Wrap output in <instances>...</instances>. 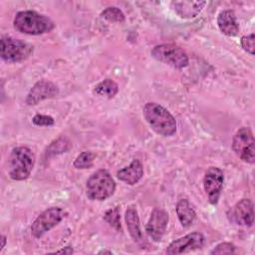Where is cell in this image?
<instances>
[{
    "instance_id": "10",
    "label": "cell",
    "mask_w": 255,
    "mask_h": 255,
    "mask_svg": "<svg viewBox=\"0 0 255 255\" xmlns=\"http://www.w3.org/2000/svg\"><path fill=\"white\" fill-rule=\"evenodd\" d=\"M205 243L204 236L199 232L188 233L172 241L166 248L165 252L169 255L188 253L203 247Z\"/></svg>"
},
{
    "instance_id": "7",
    "label": "cell",
    "mask_w": 255,
    "mask_h": 255,
    "mask_svg": "<svg viewBox=\"0 0 255 255\" xmlns=\"http://www.w3.org/2000/svg\"><path fill=\"white\" fill-rule=\"evenodd\" d=\"M34 47L22 40L11 37L1 39V58L6 62H22L28 59L33 53Z\"/></svg>"
},
{
    "instance_id": "3",
    "label": "cell",
    "mask_w": 255,
    "mask_h": 255,
    "mask_svg": "<svg viewBox=\"0 0 255 255\" xmlns=\"http://www.w3.org/2000/svg\"><path fill=\"white\" fill-rule=\"evenodd\" d=\"M35 164V154L27 146L14 147L8 160V173L13 180L27 179Z\"/></svg>"
},
{
    "instance_id": "29",
    "label": "cell",
    "mask_w": 255,
    "mask_h": 255,
    "mask_svg": "<svg viewBox=\"0 0 255 255\" xmlns=\"http://www.w3.org/2000/svg\"><path fill=\"white\" fill-rule=\"evenodd\" d=\"M113 252L112 251H108V250H102V251H99V254H112Z\"/></svg>"
},
{
    "instance_id": "17",
    "label": "cell",
    "mask_w": 255,
    "mask_h": 255,
    "mask_svg": "<svg viewBox=\"0 0 255 255\" xmlns=\"http://www.w3.org/2000/svg\"><path fill=\"white\" fill-rule=\"evenodd\" d=\"M125 220L128 227V231L134 242H140L142 240V233L140 230L139 217L137 210L134 206H129L126 210Z\"/></svg>"
},
{
    "instance_id": "22",
    "label": "cell",
    "mask_w": 255,
    "mask_h": 255,
    "mask_svg": "<svg viewBox=\"0 0 255 255\" xmlns=\"http://www.w3.org/2000/svg\"><path fill=\"white\" fill-rule=\"evenodd\" d=\"M101 16L108 20L109 22H117L122 23L125 21V14L122 12V10L118 7H108L106 8L102 13Z\"/></svg>"
},
{
    "instance_id": "25",
    "label": "cell",
    "mask_w": 255,
    "mask_h": 255,
    "mask_svg": "<svg viewBox=\"0 0 255 255\" xmlns=\"http://www.w3.org/2000/svg\"><path fill=\"white\" fill-rule=\"evenodd\" d=\"M32 123L38 127H51L55 124V121L51 116L37 114L33 117Z\"/></svg>"
},
{
    "instance_id": "24",
    "label": "cell",
    "mask_w": 255,
    "mask_h": 255,
    "mask_svg": "<svg viewBox=\"0 0 255 255\" xmlns=\"http://www.w3.org/2000/svg\"><path fill=\"white\" fill-rule=\"evenodd\" d=\"M235 253V246L230 242H222L217 244L211 251L210 254H232Z\"/></svg>"
},
{
    "instance_id": "4",
    "label": "cell",
    "mask_w": 255,
    "mask_h": 255,
    "mask_svg": "<svg viewBox=\"0 0 255 255\" xmlns=\"http://www.w3.org/2000/svg\"><path fill=\"white\" fill-rule=\"evenodd\" d=\"M87 196L91 200L103 201L111 197L116 190V182L106 169L95 171L87 180Z\"/></svg>"
},
{
    "instance_id": "19",
    "label": "cell",
    "mask_w": 255,
    "mask_h": 255,
    "mask_svg": "<svg viewBox=\"0 0 255 255\" xmlns=\"http://www.w3.org/2000/svg\"><path fill=\"white\" fill-rule=\"evenodd\" d=\"M119 92L118 84L112 79H105L100 82L94 89V93L98 96L106 97L108 99L114 98Z\"/></svg>"
},
{
    "instance_id": "23",
    "label": "cell",
    "mask_w": 255,
    "mask_h": 255,
    "mask_svg": "<svg viewBox=\"0 0 255 255\" xmlns=\"http://www.w3.org/2000/svg\"><path fill=\"white\" fill-rule=\"evenodd\" d=\"M105 220L108 221L111 225L116 227L117 229L121 228V223H120V211L119 207H115L114 209H110L105 213L104 216Z\"/></svg>"
},
{
    "instance_id": "14",
    "label": "cell",
    "mask_w": 255,
    "mask_h": 255,
    "mask_svg": "<svg viewBox=\"0 0 255 255\" xmlns=\"http://www.w3.org/2000/svg\"><path fill=\"white\" fill-rule=\"evenodd\" d=\"M143 175V167L138 159H133L128 166L117 171V177L128 185L137 183Z\"/></svg>"
},
{
    "instance_id": "18",
    "label": "cell",
    "mask_w": 255,
    "mask_h": 255,
    "mask_svg": "<svg viewBox=\"0 0 255 255\" xmlns=\"http://www.w3.org/2000/svg\"><path fill=\"white\" fill-rule=\"evenodd\" d=\"M175 211H176V214H177L180 224L185 228L189 227L193 223V221L196 217L194 208L192 207L191 203L185 198L180 199L176 203Z\"/></svg>"
},
{
    "instance_id": "2",
    "label": "cell",
    "mask_w": 255,
    "mask_h": 255,
    "mask_svg": "<svg viewBox=\"0 0 255 255\" xmlns=\"http://www.w3.org/2000/svg\"><path fill=\"white\" fill-rule=\"evenodd\" d=\"M13 25L18 32L27 35H42L55 28L54 22L49 17L32 10L18 12L13 20Z\"/></svg>"
},
{
    "instance_id": "13",
    "label": "cell",
    "mask_w": 255,
    "mask_h": 255,
    "mask_svg": "<svg viewBox=\"0 0 255 255\" xmlns=\"http://www.w3.org/2000/svg\"><path fill=\"white\" fill-rule=\"evenodd\" d=\"M233 220L238 224L250 227L254 223V206L253 202L248 198L239 200L232 210Z\"/></svg>"
},
{
    "instance_id": "9",
    "label": "cell",
    "mask_w": 255,
    "mask_h": 255,
    "mask_svg": "<svg viewBox=\"0 0 255 255\" xmlns=\"http://www.w3.org/2000/svg\"><path fill=\"white\" fill-rule=\"evenodd\" d=\"M223 182L224 174L220 168L216 166H210L207 168L203 176V187L207 194L208 201L213 205L217 204L219 200Z\"/></svg>"
},
{
    "instance_id": "6",
    "label": "cell",
    "mask_w": 255,
    "mask_h": 255,
    "mask_svg": "<svg viewBox=\"0 0 255 255\" xmlns=\"http://www.w3.org/2000/svg\"><path fill=\"white\" fill-rule=\"evenodd\" d=\"M232 149L244 162L253 164L255 161V140L252 130L248 127H242L233 135Z\"/></svg>"
},
{
    "instance_id": "20",
    "label": "cell",
    "mask_w": 255,
    "mask_h": 255,
    "mask_svg": "<svg viewBox=\"0 0 255 255\" xmlns=\"http://www.w3.org/2000/svg\"><path fill=\"white\" fill-rule=\"evenodd\" d=\"M70 147H71L70 141L67 138H65V137H60V138L54 140L47 147L46 154H47V156L55 155V154H60V153L66 152Z\"/></svg>"
},
{
    "instance_id": "15",
    "label": "cell",
    "mask_w": 255,
    "mask_h": 255,
    "mask_svg": "<svg viewBox=\"0 0 255 255\" xmlns=\"http://www.w3.org/2000/svg\"><path fill=\"white\" fill-rule=\"evenodd\" d=\"M217 25L219 30L226 36L233 37L239 32V26L234 11L223 10L218 14Z\"/></svg>"
},
{
    "instance_id": "5",
    "label": "cell",
    "mask_w": 255,
    "mask_h": 255,
    "mask_svg": "<svg viewBox=\"0 0 255 255\" xmlns=\"http://www.w3.org/2000/svg\"><path fill=\"white\" fill-rule=\"evenodd\" d=\"M150 55L156 61L175 69L185 68L189 62L187 54L174 44L156 45L152 48Z\"/></svg>"
},
{
    "instance_id": "16",
    "label": "cell",
    "mask_w": 255,
    "mask_h": 255,
    "mask_svg": "<svg viewBox=\"0 0 255 255\" xmlns=\"http://www.w3.org/2000/svg\"><path fill=\"white\" fill-rule=\"evenodd\" d=\"M206 4L205 1H173L171 5L175 13L181 18H193L197 16Z\"/></svg>"
},
{
    "instance_id": "11",
    "label": "cell",
    "mask_w": 255,
    "mask_h": 255,
    "mask_svg": "<svg viewBox=\"0 0 255 255\" xmlns=\"http://www.w3.org/2000/svg\"><path fill=\"white\" fill-rule=\"evenodd\" d=\"M58 94L59 89L54 83L46 80H40L35 83L28 93L26 104L29 106H35L44 100L56 97Z\"/></svg>"
},
{
    "instance_id": "21",
    "label": "cell",
    "mask_w": 255,
    "mask_h": 255,
    "mask_svg": "<svg viewBox=\"0 0 255 255\" xmlns=\"http://www.w3.org/2000/svg\"><path fill=\"white\" fill-rule=\"evenodd\" d=\"M95 157H96V155H95L94 152H92V151H83L82 153H80L76 157L73 165H74V167H76L78 169L90 168L94 164Z\"/></svg>"
},
{
    "instance_id": "26",
    "label": "cell",
    "mask_w": 255,
    "mask_h": 255,
    "mask_svg": "<svg viewBox=\"0 0 255 255\" xmlns=\"http://www.w3.org/2000/svg\"><path fill=\"white\" fill-rule=\"evenodd\" d=\"M254 41H255V36L253 33L247 36H243L240 41L241 47L243 48V50L249 53L250 55H254Z\"/></svg>"
},
{
    "instance_id": "1",
    "label": "cell",
    "mask_w": 255,
    "mask_h": 255,
    "mask_svg": "<svg viewBox=\"0 0 255 255\" xmlns=\"http://www.w3.org/2000/svg\"><path fill=\"white\" fill-rule=\"evenodd\" d=\"M142 114L149 127L159 135L170 136L176 131V122L174 117L157 103H146L142 109Z\"/></svg>"
},
{
    "instance_id": "27",
    "label": "cell",
    "mask_w": 255,
    "mask_h": 255,
    "mask_svg": "<svg viewBox=\"0 0 255 255\" xmlns=\"http://www.w3.org/2000/svg\"><path fill=\"white\" fill-rule=\"evenodd\" d=\"M74 252V250L72 249V247H65L61 250L56 251V253H62V254H72Z\"/></svg>"
},
{
    "instance_id": "28",
    "label": "cell",
    "mask_w": 255,
    "mask_h": 255,
    "mask_svg": "<svg viewBox=\"0 0 255 255\" xmlns=\"http://www.w3.org/2000/svg\"><path fill=\"white\" fill-rule=\"evenodd\" d=\"M6 241H7L6 236L2 235V236H1V246H0V251H2V249L5 247V245H6Z\"/></svg>"
},
{
    "instance_id": "8",
    "label": "cell",
    "mask_w": 255,
    "mask_h": 255,
    "mask_svg": "<svg viewBox=\"0 0 255 255\" xmlns=\"http://www.w3.org/2000/svg\"><path fill=\"white\" fill-rule=\"evenodd\" d=\"M66 212L60 207H50L40 213L31 225V234L35 238L42 237L46 232L58 225Z\"/></svg>"
},
{
    "instance_id": "12",
    "label": "cell",
    "mask_w": 255,
    "mask_h": 255,
    "mask_svg": "<svg viewBox=\"0 0 255 255\" xmlns=\"http://www.w3.org/2000/svg\"><path fill=\"white\" fill-rule=\"evenodd\" d=\"M168 223V214L163 209L154 208L150 213L149 219L145 226L147 235L155 242H158L163 237Z\"/></svg>"
}]
</instances>
